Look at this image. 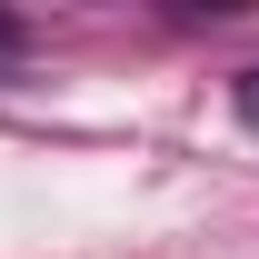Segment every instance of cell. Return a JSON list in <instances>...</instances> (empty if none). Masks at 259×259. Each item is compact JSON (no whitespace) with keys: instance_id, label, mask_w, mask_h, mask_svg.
Instances as JSON below:
<instances>
[{"instance_id":"obj_1","label":"cell","mask_w":259,"mask_h":259,"mask_svg":"<svg viewBox=\"0 0 259 259\" xmlns=\"http://www.w3.org/2000/svg\"><path fill=\"white\" fill-rule=\"evenodd\" d=\"M229 100H239V120L259 130V70H239V90H229Z\"/></svg>"},{"instance_id":"obj_2","label":"cell","mask_w":259,"mask_h":259,"mask_svg":"<svg viewBox=\"0 0 259 259\" xmlns=\"http://www.w3.org/2000/svg\"><path fill=\"white\" fill-rule=\"evenodd\" d=\"M0 40H10V20H0Z\"/></svg>"}]
</instances>
